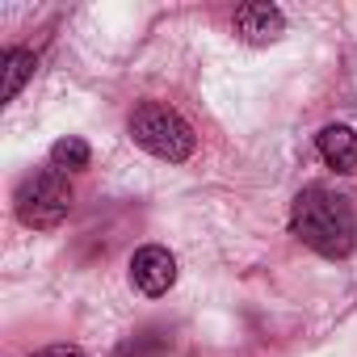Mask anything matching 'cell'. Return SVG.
<instances>
[{
	"instance_id": "cell-5",
	"label": "cell",
	"mask_w": 357,
	"mask_h": 357,
	"mask_svg": "<svg viewBox=\"0 0 357 357\" xmlns=\"http://www.w3.org/2000/svg\"><path fill=\"white\" fill-rule=\"evenodd\" d=\"M286 30V17L282 9L265 5V0H252V5H240L236 9V34L252 47H265V43H278Z\"/></svg>"
},
{
	"instance_id": "cell-1",
	"label": "cell",
	"mask_w": 357,
	"mask_h": 357,
	"mask_svg": "<svg viewBox=\"0 0 357 357\" xmlns=\"http://www.w3.org/2000/svg\"><path fill=\"white\" fill-rule=\"evenodd\" d=\"M290 227L294 236L315 248L319 257H349L353 244H357V219H353V206L332 194V190H303L294 198V211H290Z\"/></svg>"
},
{
	"instance_id": "cell-8",
	"label": "cell",
	"mask_w": 357,
	"mask_h": 357,
	"mask_svg": "<svg viewBox=\"0 0 357 357\" xmlns=\"http://www.w3.org/2000/svg\"><path fill=\"white\" fill-rule=\"evenodd\" d=\"M89 155H93L89 143L76 139V135H68V139H59V143L51 147V164H55L59 172H63V168H68V172H72V168H89Z\"/></svg>"
},
{
	"instance_id": "cell-3",
	"label": "cell",
	"mask_w": 357,
	"mask_h": 357,
	"mask_svg": "<svg viewBox=\"0 0 357 357\" xmlns=\"http://www.w3.org/2000/svg\"><path fill=\"white\" fill-rule=\"evenodd\" d=\"M17 219L26 227H59L72 211V185L59 168H38L17 185Z\"/></svg>"
},
{
	"instance_id": "cell-6",
	"label": "cell",
	"mask_w": 357,
	"mask_h": 357,
	"mask_svg": "<svg viewBox=\"0 0 357 357\" xmlns=\"http://www.w3.org/2000/svg\"><path fill=\"white\" fill-rule=\"evenodd\" d=\"M319 155L336 172H357V130L353 126H328L319 135Z\"/></svg>"
},
{
	"instance_id": "cell-2",
	"label": "cell",
	"mask_w": 357,
	"mask_h": 357,
	"mask_svg": "<svg viewBox=\"0 0 357 357\" xmlns=\"http://www.w3.org/2000/svg\"><path fill=\"white\" fill-rule=\"evenodd\" d=\"M130 135H135V143L143 151H151L160 160H172V164L194 155V130H190V122L176 109L160 105V101H143L130 114Z\"/></svg>"
},
{
	"instance_id": "cell-4",
	"label": "cell",
	"mask_w": 357,
	"mask_h": 357,
	"mask_svg": "<svg viewBox=\"0 0 357 357\" xmlns=\"http://www.w3.org/2000/svg\"><path fill=\"white\" fill-rule=\"evenodd\" d=\"M130 282H135V290L147 294V298L168 294L172 282H176V257H172L168 248H160V244L139 248V252L130 257Z\"/></svg>"
},
{
	"instance_id": "cell-7",
	"label": "cell",
	"mask_w": 357,
	"mask_h": 357,
	"mask_svg": "<svg viewBox=\"0 0 357 357\" xmlns=\"http://www.w3.org/2000/svg\"><path fill=\"white\" fill-rule=\"evenodd\" d=\"M30 76H34V55L30 51H5V101H13Z\"/></svg>"
},
{
	"instance_id": "cell-9",
	"label": "cell",
	"mask_w": 357,
	"mask_h": 357,
	"mask_svg": "<svg viewBox=\"0 0 357 357\" xmlns=\"http://www.w3.org/2000/svg\"><path fill=\"white\" fill-rule=\"evenodd\" d=\"M34 357H84L76 344H51V349H43V353H34Z\"/></svg>"
}]
</instances>
